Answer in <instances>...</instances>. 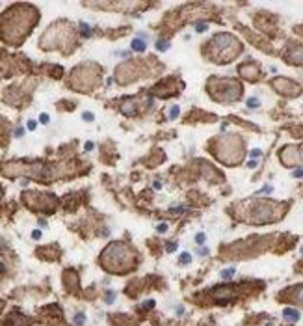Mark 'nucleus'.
Instances as JSON below:
<instances>
[{"label":"nucleus","mask_w":303,"mask_h":326,"mask_svg":"<svg viewBox=\"0 0 303 326\" xmlns=\"http://www.w3.org/2000/svg\"><path fill=\"white\" fill-rule=\"evenodd\" d=\"M35 127H37V123H35V121H32V119H30V121H28V129H30V131H34Z\"/></svg>","instance_id":"nucleus-24"},{"label":"nucleus","mask_w":303,"mask_h":326,"mask_svg":"<svg viewBox=\"0 0 303 326\" xmlns=\"http://www.w3.org/2000/svg\"><path fill=\"white\" fill-rule=\"evenodd\" d=\"M15 134H17V136H19V138H21V136H22V134H24V131H22V129H19V131H17V132H15Z\"/></svg>","instance_id":"nucleus-31"},{"label":"nucleus","mask_w":303,"mask_h":326,"mask_svg":"<svg viewBox=\"0 0 303 326\" xmlns=\"http://www.w3.org/2000/svg\"><path fill=\"white\" fill-rule=\"evenodd\" d=\"M175 250H177V244H175V242H171V244L167 246V252H175Z\"/></svg>","instance_id":"nucleus-25"},{"label":"nucleus","mask_w":303,"mask_h":326,"mask_svg":"<svg viewBox=\"0 0 303 326\" xmlns=\"http://www.w3.org/2000/svg\"><path fill=\"white\" fill-rule=\"evenodd\" d=\"M294 177H301V168H300V170H296V171H294Z\"/></svg>","instance_id":"nucleus-30"},{"label":"nucleus","mask_w":303,"mask_h":326,"mask_svg":"<svg viewBox=\"0 0 303 326\" xmlns=\"http://www.w3.org/2000/svg\"><path fill=\"white\" fill-rule=\"evenodd\" d=\"M132 49L138 50V52H143V50H145V43L141 41V39H134V41H132Z\"/></svg>","instance_id":"nucleus-11"},{"label":"nucleus","mask_w":303,"mask_h":326,"mask_svg":"<svg viewBox=\"0 0 303 326\" xmlns=\"http://www.w3.org/2000/svg\"><path fill=\"white\" fill-rule=\"evenodd\" d=\"M153 306H155V302H153V300H147V302L143 304V308H153Z\"/></svg>","instance_id":"nucleus-27"},{"label":"nucleus","mask_w":303,"mask_h":326,"mask_svg":"<svg viewBox=\"0 0 303 326\" xmlns=\"http://www.w3.org/2000/svg\"><path fill=\"white\" fill-rule=\"evenodd\" d=\"M104 268H108L110 272H127L134 266V261H136V255L128 248L127 244L123 242H112L108 248L104 250L101 257Z\"/></svg>","instance_id":"nucleus-2"},{"label":"nucleus","mask_w":303,"mask_h":326,"mask_svg":"<svg viewBox=\"0 0 303 326\" xmlns=\"http://www.w3.org/2000/svg\"><path fill=\"white\" fill-rule=\"evenodd\" d=\"M240 71H242V75H244V77H247V78H257L258 77V69H257V65H253V64L242 65Z\"/></svg>","instance_id":"nucleus-8"},{"label":"nucleus","mask_w":303,"mask_h":326,"mask_svg":"<svg viewBox=\"0 0 303 326\" xmlns=\"http://www.w3.org/2000/svg\"><path fill=\"white\" fill-rule=\"evenodd\" d=\"M156 49H158V50H167L169 49V43L164 41V39H160V41L156 43Z\"/></svg>","instance_id":"nucleus-12"},{"label":"nucleus","mask_w":303,"mask_h":326,"mask_svg":"<svg viewBox=\"0 0 303 326\" xmlns=\"http://www.w3.org/2000/svg\"><path fill=\"white\" fill-rule=\"evenodd\" d=\"M258 104H260V103H258V99H249V101H247V106H249V108H257Z\"/></svg>","instance_id":"nucleus-15"},{"label":"nucleus","mask_w":303,"mask_h":326,"mask_svg":"<svg viewBox=\"0 0 303 326\" xmlns=\"http://www.w3.org/2000/svg\"><path fill=\"white\" fill-rule=\"evenodd\" d=\"M121 112L127 114V116H132V114L136 112V101L134 99L125 101V104H121Z\"/></svg>","instance_id":"nucleus-9"},{"label":"nucleus","mask_w":303,"mask_h":326,"mask_svg":"<svg viewBox=\"0 0 303 326\" xmlns=\"http://www.w3.org/2000/svg\"><path fill=\"white\" fill-rule=\"evenodd\" d=\"M212 296L214 298H231V296H234V289L233 287H229V285H219V287H216L214 291H212Z\"/></svg>","instance_id":"nucleus-7"},{"label":"nucleus","mask_w":303,"mask_h":326,"mask_svg":"<svg viewBox=\"0 0 303 326\" xmlns=\"http://www.w3.org/2000/svg\"><path fill=\"white\" fill-rule=\"evenodd\" d=\"M233 274H234V268L223 270V272H221V278H223V280H225V278H231V276H233Z\"/></svg>","instance_id":"nucleus-14"},{"label":"nucleus","mask_w":303,"mask_h":326,"mask_svg":"<svg viewBox=\"0 0 303 326\" xmlns=\"http://www.w3.org/2000/svg\"><path fill=\"white\" fill-rule=\"evenodd\" d=\"M190 261H192L190 253H182V255H180V263H184V265H188Z\"/></svg>","instance_id":"nucleus-13"},{"label":"nucleus","mask_w":303,"mask_h":326,"mask_svg":"<svg viewBox=\"0 0 303 326\" xmlns=\"http://www.w3.org/2000/svg\"><path fill=\"white\" fill-rule=\"evenodd\" d=\"M260 155H262L260 149H253V151H251V157H253V159H257V157H260Z\"/></svg>","instance_id":"nucleus-18"},{"label":"nucleus","mask_w":303,"mask_h":326,"mask_svg":"<svg viewBox=\"0 0 303 326\" xmlns=\"http://www.w3.org/2000/svg\"><path fill=\"white\" fill-rule=\"evenodd\" d=\"M84 319H86V317L82 315V313H80V315H76V317H74V321H76L78 324H82V323H84Z\"/></svg>","instance_id":"nucleus-20"},{"label":"nucleus","mask_w":303,"mask_h":326,"mask_svg":"<svg viewBox=\"0 0 303 326\" xmlns=\"http://www.w3.org/2000/svg\"><path fill=\"white\" fill-rule=\"evenodd\" d=\"M32 239H35V241H37V239H41V231H39V229H35L34 233H32Z\"/></svg>","instance_id":"nucleus-21"},{"label":"nucleus","mask_w":303,"mask_h":326,"mask_svg":"<svg viewBox=\"0 0 303 326\" xmlns=\"http://www.w3.org/2000/svg\"><path fill=\"white\" fill-rule=\"evenodd\" d=\"M91 119H93V114L86 112V114H84V121H91Z\"/></svg>","instance_id":"nucleus-23"},{"label":"nucleus","mask_w":303,"mask_h":326,"mask_svg":"<svg viewBox=\"0 0 303 326\" xmlns=\"http://www.w3.org/2000/svg\"><path fill=\"white\" fill-rule=\"evenodd\" d=\"M39 121H41V123H49V116H47V114H41V116H39Z\"/></svg>","instance_id":"nucleus-19"},{"label":"nucleus","mask_w":303,"mask_h":326,"mask_svg":"<svg viewBox=\"0 0 303 326\" xmlns=\"http://www.w3.org/2000/svg\"><path fill=\"white\" fill-rule=\"evenodd\" d=\"M197 242H199V244H203V242H204V235H203V233L197 235Z\"/></svg>","instance_id":"nucleus-26"},{"label":"nucleus","mask_w":303,"mask_h":326,"mask_svg":"<svg viewBox=\"0 0 303 326\" xmlns=\"http://www.w3.org/2000/svg\"><path fill=\"white\" fill-rule=\"evenodd\" d=\"M86 149H88V151H89V149H93V144H91V142H88V144H86Z\"/></svg>","instance_id":"nucleus-32"},{"label":"nucleus","mask_w":303,"mask_h":326,"mask_svg":"<svg viewBox=\"0 0 303 326\" xmlns=\"http://www.w3.org/2000/svg\"><path fill=\"white\" fill-rule=\"evenodd\" d=\"M179 112H180V108H179V106H173V108H171V112H169V116H171V117H177V116H179Z\"/></svg>","instance_id":"nucleus-17"},{"label":"nucleus","mask_w":303,"mask_h":326,"mask_svg":"<svg viewBox=\"0 0 303 326\" xmlns=\"http://www.w3.org/2000/svg\"><path fill=\"white\" fill-rule=\"evenodd\" d=\"M156 229H158L160 233H164V231H167V226H166V224H160V226L156 227Z\"/></svg>","instance_id":"nucleus-22"},{"label":"nucleus","mask_w":303,"mask_h":326,"mask_svg":"<svg viewBox=\"0 0 303 326\" xmlns=\"http://www.w3.org/2000/svg\"><path fill=\"white\" fill-rule=\"evenodd\" d=\"M204 30H206V26H204V24H199L197 26V32H204Z\"/></svg>","instance_id":"nucleus-29"},{"label":"nucleus","mask_w":303,"mask_h":326,"mask_svg":"<svg viewBox=\"0 0 303 326\" xmlns=\"http://www.w3.org/2000/svg\"><path fill=\"white\" fill-rule=\"evenodd\" d=\"M80 28H82V36L88 37L89 36V30H88V24H84V22H80Z\"/></svg>","instance_id":"nucleus-16"},{"label":"nucleus","mask_w":303,"mask_h":326,"mask_svg":"<svg viewBox=\"0 0 303 326\" xmlns=\"http://www.w3.org/2000/svg\"><path fill=\"white\" fill-rule=\"evenodd\" d=\"M13 13L6 11L4 17H0V37H4L7 43H17L26 36V32L30 30V26L37 21V13L34 7L30 6H19L13 7Z\"/></svg>","instance_id":"nucleus-1"},{"label":"nucleus","mask_w":303,"mask_h":326,"mask_svg":"<svg viewBox=\"0 0 303 326\" xmlns=\"http://www.w3.org/2000/svg\"><path fill=\"white\" fill-rule=\"evenodd\" d=\"M225 41H227V34H218L212 41V49L218 54V62H231L240 50V43L233 36H231L229 43Z\"/></svg>","instance_id":"nucleus-3"},{"label":"nucleus","mask_w":303,"mask_h":326,"mask_svg":"<svg viewBox=\"0 0 303 326\" xmlns=\"http://www.w3.org/2000/svg\"><path fill=\"white\" fill-rule=\"evenodd\" d=\"M266 326H273V324H271V323H270V324H266Z\"/></svg>","instance_id":"nucleus-33"},{"label":"nucleus","mask_w":303,"mask_h":326,"mask_svg":"<svg viewBox=\"0 0 303 326\" xmlns=\"http://www.w3.org/2000/svg\"><path fill=\"white\" fill-rule=\"evenodd\" d=\"M273 86L277 88V91L286 93V95H298V93H300V86L294 84V82H290V80H285V78H275Z\"/></svg>","instance_id":"nucleus-6"},{"label":"nucleus","mask_w":303,"mask_h":326,"mask_svg":"<svg viewBox=\"0 0 303 326\" xmlns=\"http://www.w3.org/2000/svg\"><path fill=\"white\" fill-rule=\"evenodd\" d=\"M281 159H283V162H285L286 166H294V164H300V162H301V149H300V147H294V145H290V147H286L285 151L281 153Z\"/></svg>","instance_id":"nucleus-5"},{"label":"nucleus","mask_w":303,"mask_h":326,"mask_svg":"<svg viewBox=\"0 0 303 326\" xmlns=\"http://www.w3.org/2000/svg\"><path fill=\"white\" fill-rule=\"evenodd\" d=\"M283 317H285V321H288V323H298L300 321V311H296V309H285L283 311Z\"/></svg>","instance_id":"nucleus-10"},{"label":"nucleus","mask_w":303,"mask_h":326,"mask_svg":"<svg viewBox=\"0 0 303 326\" xmlns=\"http://www.w3.org/2000/svg\"><path fill=\"white\" fill-rule=\"evenodd\" d=\"M258 192H260V194H266V192H271V186H264L262 190H258Z\"/></svg>","instance_id":"nucleus-28"},{"label":"nucleus","mask_w":303,"mask_h":326,"mask_svg":"<svg viewBox=\"0 0 303 326\" xmlns=\"http://www.w3.org/2000/svg\"><path fill=\"white\" fill-rule=\"evenodd\" d=\"M253 214L249 216L251 224H268L270 220L281 216V213H275V203L271 201H255Z\"/></svg>","instance_id":"nucleus-4"}]
</instances>
